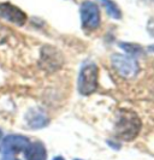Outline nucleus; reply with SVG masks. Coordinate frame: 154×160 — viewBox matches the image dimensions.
Returning a JSON list of instances; mask_svg holds the SVG:
<instances>
[{"mask_svg":"<svg viewBox=\"0 0 154 160\" xmlns=\"http://www.w3.org/2000/svg\"><path fill=\"white\" fill-rule=\"evenodd\" d=\"M0 152L6 160H45L46 152L41 143H32L21 135H8L0 144Z\"/></svg>","mask_w":154,"mask_h":160,"instance_id":"f257e3e1","label":"nucleus"},{"mask_svg":"<svg viewBox=\"0 0 154 160\" xmlns=\"http://www.w3.org/2000/svg\"><path fill=\"white\" fill-rule=\"evenodd\" d=\"M140 128L141 122L136 113L128 110H122L119 112V117L117 118L114 127L117 136L125 141H131L138 135Z\"/></svg>","mask_w":154,"mask_h":160,"instance_id":"f03ea898","label":"nucleus"},{"mask_svg":"<svg viewBox=\"0 0 154 160\" xmlns=\"http://www.w3.org/2000/svg\"><path fill=\"white\" fill-rule=\"evenodd\" d=\"M99 70L95 64H86L82 68L78 78V90L82 95H89L97 88Z\"/></svg>","mask_w":154,"mask_h":160,"instance_id":"7ed1b4c3","label":"nucleus"},{"mask_svg":"<svg viewBox=\"0 0 154 160\" xmlns=\"http://www.w3.org/2000/svg\"><path fill=\"white\" fill-rule=\"evenodd\" d=\"M81 21L84 30L93 32L100 25V11L95 2L84 1L81 6Z\"/></svg>","mask_w":154,"mask_h":160,"instance_id":"20e7f679","label":"nucleus"},{"mask_svg":"<svg viewBox=\"0 0 154 160\" xmlns=\"http://www.w3.org/2000/svg\"><path fill=\"white\" fill-rule=\"evenodd\" d=\"M111 63H112V66L116 69V71L123 77L131 78L137 75L138 64L131 57L123 56V54H113L111 57Z\"/></svg>","mask_w":154,"mask_h":160,"instance_id":"39448f33","label":"nucleus"},{"mask_svg":"<svg viewBox=\"0 0 154 160\" xmlns=\"http://www.w3.org/2000/svg\"><path fill=\"white\" fill-rule=\"evenodd\" d=\"M0 17L17 25H23L27 21L24 12L8 2L0 4Z\"/></svg>","mask_w":154,"mask_h":160,"instance_id":"423d86ee","label":"nucleus"},{"mask_svg":"<svg viewBox=\"0 0 154 160\" xmlns=\"http://www.w3.org/2000/svg\"><path fill=\"white\" fill-rule=\"evenodd\" d=\"M27 123L30 128L40 129L45 125H47L48 118L46 117L45 113L39 111V110H32L27 113Z\"/></svg>","mask_w":154,"mask_h":160,"instance_id":"0eeeda50","label":"nucleus"},{"mask_svg":"<svg viewBox=\"0 0 154 160\" xmlns=\"http://www.w3.org/2000/svg\"><path fill=\"white\" fill-rule=\"evenodd\" d=\"M102 2V5L105 6L106 12L110 15V16L114 18V19H119L122 17V13H121V10L118 8V6L114 4L112 0H100Z\"/></svg>","mask_w":154,"mask_h":160,"instance_id":"6e6552de","label":"nucleus"},{"mask_svg":"<svg viewBox=\"0 0 154 160\" xmlns=\"http://www.w3.org/2000/svg\"><path fill=\"white\" fill-rule=\"evenodd\" d=\"M119 47L123 48L125 52H128L130 54H137L142 51V48L136 43H121Z\"/></svg>","mask_w":154,"mask_h":160,"instance_id":"1a4fd4ad","label":"nucleus"},{"mask_svg":"<svg viewBox=\"0 0 154 160\" xmlns=\"http://www.w3.org/2000/svg\"><path fill=\"white\" fill-rule=\"evenodd\" d=\"M53 160H64V159H63L62 157H56V158H54Z\"/></svg>","mask_w":154,"mask_h":160,"instance_id":"9d476101","label":"nucleus"},{"mask_svg":"<svg viewBox=\"0 0 154 160\" xmlns=\"http://www.w3.org/2000/svg\"><path fill=\"white\" fill-rule=\"evenodd\" d=\"M1 136H2V132H1V130H0V138H1Z\"/></svg>","mask_w":154,"mask_h":160,"instance_id":"9b49d317","label":"nucleus"}]
</instances>
